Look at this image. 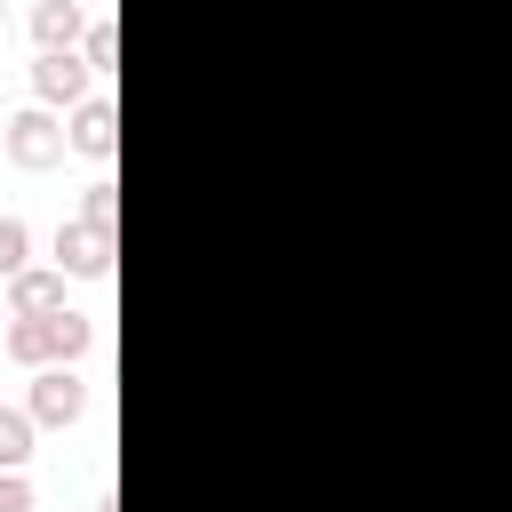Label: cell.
<instances>
[{
    "instance_id": "1",
    "label": "cell",
    "mask_w": 512,
    "mask_h": 512,
    "mask_svg": "<svg viewBox=\"0 0 512 512\" xmlns=\"http://www.w3.org/2000/svg\"><path fill=\"white\" fill-rule=\"evenodd\" d=\"M0 152H8V168H24V176L56 168V160L72 152V136H64V112H48V104H16V112L0 120Z\"/></svg>"
},
{
    "instance_id": "2",
    "label": "cell",
    "mask_w": 512,
    "mask_h": 512,
    "mask_svg": "<svg viewBox=\"0 0 512 512\" xmlns=\"http://www.w3.org/2000/svg\"><path fill=\"white\" fill-rule=\"evenodd\" d=\"M88 96H96V72H88L80 48H40V56H32V104H48V112H80Z\"/></svg>"
},
{
    "instance_id": "3",
    "label": "cell",
    "mask_w": 512,
    "mask_h": 512,
    "mask_svg": "<svg viewBox=\"0 0 512 512\" xmlns=\"http://www.w3.org/2000/svg\"><path fill=\"white\" fill-rule=\"evenodd\" d=\"M24 408H32V424L64 432V424H80V416H88V376H80L72 360H56V368H32V392H24Z\"/></svg>"
},
{
    "instance_id": "4",
    "label": "cell",
    "mask_w": 512,
    "mask_h": 512,
    "mask_svg": "<svg viewBox=\"0 0 512 512\" xmlns=\"http://www.w3.org/2000/svg\"><path fill=\"white\" fill-rule=\"evenodd\" d=\"M48 264H56L64 280H104V272H112V232H104V224L64 216V224H56V240H48Z\"/></svg>"
},
{
    "instance_id": "5",
    "label": "cell",
    "mask_w": 512,
    "mask_h": 512,
    "mask_svg": "<svg viewBox=\"0 0 512 512\" xmlns=\"http://www.w3.org/2000/svg\"><path fill=\"white\" fill-rule=\"evenodd\" d=\"M64 136H72V152H80V160H96V168H104V160L120 152V112H112V96L96 88L80 112H64Z\"/></svg>"
},
{
    "instance_id": "6",
    "label": "cell",
    "mask_w": 512,
    "mask_h": 512,
    "mask_svg": "<svg viewBox=\"0 0 512 512\" xmlns=\"http://www.w3.org/2000/svg\"><path fill=\"white\" fill-rule=\"evenodd\" d=\"M16 368H56L64 360V344H56V312L48 320H24V312H8V344H0Z\"/></svg>"
},
{
    "instance_id": "7",
    "label": "cell",
    "mask_w": 512,
    "mask_h": 512,
    "mask_svg": "<svg viewBox=\"0 0 512 512\" xmlns=\"http://www.w3.org/2000/svg\"><path fill=\"white\" fill-rule=\"evenodd\" d=\"M8 312H24V320H48V312H64V272H56V264H32V272H16V280H8Z\"/></svg>"
},
{
    "instance_id": "8",
    "label": "cell",
    "mask_w": 512,
    "mask_h": 512,
    "mask_svg": "<svg viewBox=\"0 0 512 512\" xmlns=\"http://www.w3.org/2000/svg\"><path fill=\"white\" fill-rule=\"evenodd\" d=\"M88 24H96L88 0H40V8H32V40H40V48H80Z\"/></svg>"
},
{
    "instance_id": "9",
    "label": "cell",
    "mask_w": 512,
    "mask_h": 512,
    "mask_svg": "<svg viewBox=\"0 0 512 512\" xmlns=\"http://www.w3.org/2000/svg\"><path fill=\"white\" fill-rule=\"evenodd\" d=\"M32 440H40L32 408H0V472H24L32 464Z\"/></svg>"
},
{
    "instance_id": "10",
    "label": "cell",
    "mask_w": 512,
    "mask_h": 512,
    "mask_svg": "<svg viewBox=\"0 0 512 512\" xmlns=\"http://www.w3.org/2000/svg\"><path fill=\"white\" fill-rule=\"evenodd\" d=\"M72 216H80V224H104V232H112V216H120V184H112V176H88V184H80V208H72Z\"/></svg>"
},
{
    "instance_id": "11",
    "label": "cell",
    "mask_w": 512,
    "mask_h": 512,
    "mask_svg": "<svg viewBox=\"0 0 512 512\" xmlns=\"http://www.w3.org/2000/svg\"><path fill=\"white\" fill-rule=\"evenodd\" d=\"M32 272V224L24 216H0V280Z\"/></svg>"
},
{
    "instance_id": "12",
    "label": "cell",
    "mask_w": 512,
    "mask_h": 512,
    "mask_svg": "<svg viewBox=\"0 0 512 512\" xmlns=\"http://www.w3.org/2000/svg\"><path fill=\"white\" fill-rule=\"evenodd\" d=\"M80 56H88V72H96V80H104V72L120 64V32H112V16H96V24H88V40H80Z\"/></svg>"
},
{
    "instance_id": "13",
    "label": "cell",
    "mask_w": 512,
    "mask_h": 512,
    "mask_svg": "<svg viewBox=\"0 0 512 512\" xmlns=\"http://www.w3.org/2000/svg\"><path fill=\"white\" fill-rule=\"evenodd\" d=\"M56 344H64V360H80V352H88V344H96V320H88V312H72V304H64V312H56Z\"/></svg>"
},
{
    "instance_id": "14",
    "label": "cell",
    "mask_w": 512,
    "mask_h": 512,
    "mask_svg": "<svg viewBox=\"0 0 512 512\" xmlns=\"http://www.w3.org/2000/svg\"><path fill=\"white\" fill-rule=\"evenodd\" d=\"M0 512H32V480L24 472H0Z\"/></svg>"
},
{
    "instance_id": "15",
    "label": "cell",
    "mask_w": 512,
    "mask_h": 512,
    "mask_svg": "<svg viewBox=\"0 0 512 512\" xmlns=\"http://www.w3.org/2000/svg\"><path fill=\"white\" fill-rule=\"evenodd\" d=\"M0 344H8V304H0Z\"/></svg>"
},
{
    "instance_id": "16",
    "label": "cell",
    "mask_w": 512,
    "mask_h": 512,
    "mask_svg": "<svg viewBox=\"0 0 512 512\" xmlns=\"http://www.w3.org/2000/svg\"><path fill=\"white\" fill-rule=\"evenodd\" d=\"M0 120H8V96H0Z\"/></svg>"
},
{
    "instance_id": "17",
    "label": "cell",
    "mask_w": 512,
    "mask_h": 512,
    "mask_svg": "<svg viewBox=\"0 0 512 512\" xmlns=\"http://www.w3.org/2000/svg\"><path fill=\"white\" fill-rule=\"evenodd\" d=\"M0 32H8V8H0Z\"/></svg>"
}]
</instances>
